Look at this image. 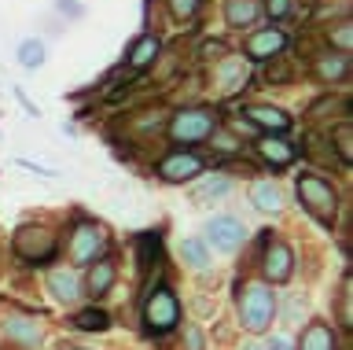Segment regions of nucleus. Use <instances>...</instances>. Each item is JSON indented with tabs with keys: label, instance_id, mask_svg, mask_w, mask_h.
I'll return each mask as SVG.
<instances>
[{
	"label": "nucleus",
	"instance_id": "nucleus-1",
	"mask_svg": "<svg viewBox=\"0 0 353 350\" xmlns=\"http://www.w3.org/2000/svg\"><path fill=\"white\" fill-rule=\"evenodd\" d=\"M298 200H302V206L324 229L335 225V217H339V192L331 188V181L316 177V173H298Z\"/></svg>",
	"mask_w": 353,
	"mask_h": 350
},
{
	"label": "nucleus",
	"instance_id": "nucleus-2",
	"mask_svg": "<svg viewBox=\"0 0 353 350\" xmlns=\"http://www.w3.org/2000/svg\"><path fill=\"white\" fill-rule=\"evenodd\" d=\"M239 317L250 332H265L276 317V291L269 284H247L239 291Z\"/></svg>",
	"mask_w": 353,
	"mask_h": 350
},
{
	"label": "nucleus",
	"instance_id": "nucleus-3",
	"mask_svg": "<svg viewBox=\"0 0 353 350\" xmlns=\"http://www.w3.org/2000/svg\"><path fill=\"white\" fill-rule=\"evenodd\" d=\"M176 321H181V302H176V295L170 288H154L148 295V302H143V328H148L151 336H165L176 328Z\"/></svg>",
	"mask_w": 353,
	"mask_h": 350
},
{
	"label": "nucleus",
	"instance_id": "nucleus-4",
	"mask_svg": "<svg viewBox=\"0 0 353 350\" xmlns=\"http://www.w3.org/2000/svg\"><path fill=\"white\" fill-rule=\"evenodd\" d=\"M217 129V115L206 111V107H192V111H176L170 122V137L176 144H203V140L214 137Z\"/></svg>",
	"mask_w": 353,
	"mask_h": 350
},
{
	"label": "nucleus",
	"instance_id": "nucleus-5",
	"mask_svg": "<svg viewBox=\"0 0 353 350\" xmlns=\"http://www.w3.org/2000/svg\"><path fill=\"white\" fill-rule=\"evenodd\" d=\"M15 255L22 258V262H33V266H44V262H52L55 258V251H59V244H55V236L48 233V229H33V225H26V229H19L15 233Z\"/></svg>",
	"mask_w": 353,
	"mask_h": 350
},
{
	"label": "nucleus",
	"instance_id": "nucleus-6",
	"mask_svg": "<svg viewBox=\"0 0 353 350\" xmlns=\"http://www.w3.org/2000/svg\"><path fill=\"white\" fill-rule=\"evenodd\" d=\"M107 251V229L96 222H81L70 236V258L74 266H92L96 258H103Z\"/></svg>",
	"mask_w": 353,
	"mask_h": 350
},
{
	"label": "nucleus",
	"instance_id": "nucleus-7",
	"mask_svg": "<svg viewBox=\"0 0 353 350\" xmlns=\"http://www.w3.org/2000/svg\"><path fill=\"white\" fill-rule=\"evenodd\" d=\"M206 244L221 251V255H232V251H239L243 247V240H247V229H243L239 217H228V214H221V217H210L206 222Z\"/></svg>",
	"mask_w": 353,
	"mask_h": 350
},
{
	"label": "nucleus",
	"instance_id": "nucleus-8",
	"mask_svg": "<svg viewBox=\"0 0 353 350\" xmlns=\"http://www.w3.org/2000/svg\"><path fill=\"white\" fill-rule=\"evenodd\" d=\"M283 48H287V37H283V30H276V26H265V30L247 37V59H254V63L276 59Z\"/></svg>",
	"mask_w": 353,
	"mask_h": 350
},
{
	"label": "nucleus",
	"instance_id": "nucleus-9",
	"mask_svg": "<svg viewBox=\"0 0 353 350\" xmlns=\"http://www.w3.org/2000/svg\"><path fill=\"white\" fill-rule=\"evenodd\" d=\"M199 173H203V159H199L195 151H176V155L162 159V166H159V177L170 181V184L192 181V177H199Z\"/></svg>",
	"mask_w": 353,
	"mask_h": 350
},
{
	"label": "nucleus",
	"instance_id": "nucleus-10",
	"mask_svg": "<svg viewBox=\"0 0 353 350\" xmlns=\"http://www.w3.org/2000/svg\"><path fill=\"white\" fill-rule=\"evenodd\" d=\"M294 273V255H291V247L280 244V240H265V277H269L272 284H283L287 277Z\"/></svg>",
	"mask_w": 353,
	"mask_h": 350
},
{
	"label": "nucleus",
	"instance_id": "nucleus-11",
	"mask_svg": "<svg viewBox=\"0 0 353 350\" xmlns=\"http://www.w3.org/2000/svg\"><path fill=\"white\" fill-rule=\"evenodd\" d=\"M247 118H250V126H258L265 129V133H287L291 129V115H283L280 107H265V104H254L247 107Z\"/></svg>",
	"mask_w": 353,
	"mask_h": 350
},
{
	"label": "nucleus",
	"instance_id": "nucleus-12",
	"mask_svg": "<svg viewBox=\"0 0 353 350\" xmlns=\"http://www.w3.org/2000/svg\"><path fill=\"white\" fill-rule=\"evenodd\" d=\"M114 277H118V269H114V262L110 258H96L92 266H88V295L92 299H99V295H107L110 288H114Z\"/></svg>",
	"mask_w": 353,
	"mask_h": 350
},
{
	"label": "nucleus",
	"instance_id": "nucleus-13",
	"mask_svg": "<svg viewBox=\"0 0 353 350\" xmlns=\"http://www.w3.org/2000/svg\"><path fill=\"white\" fill-rule=\"evenodd\" d=\"M48 288L59 302H74L81 295V280H77L74 269H52L48 273Z\"/></svg>",
	"mask_w": 353,
	"mask_h": 350
},
{
	"label": "nucleus",
	"instance_id": "nucleus-14",
	"mask_svg": "<svg viewBox=\"0 0 353 350\" xmlns=\"http://www.w3.org/2000/svg\"><path fill=\"white\" fill-rule=\"evenodd\" d=\"M258 155H261L265 162H272V166H291V162H294V148L287 144V140H280V137H269V133H265V137L258 140Z\"/></svg>",
	"mask_w": 353,
	"mask_h": 350
},
{
	"label": "nucleus",
	"instance_id": "nucleus-15",
	"mask_svg": "<svg viewBox=\"0 0 353 350\" xmlns=\"http://www.w3.org/2000/svg\"><path fill=\"white\" fill-rule=\"evenodd\" d=\"M298 350H339L335 343V332H331V324L324 321H313L302 332V343H298Z\"/></svg>",
	"mask_w": 353,
	"mask_h": 350
},
{
	"label": "nucleus",
	"instance_id": "nucleus-16",
	"mask_svg": "<svg viewBox=\"0 0 353 350\" xmlns=\"http://www.w3.org/2000/svg\"><path fill=\"white\" fill-rule=\"evenodd\" d=\"M4 332H8V339H19V343H26V347L41 343V324L30 321V317H8Z\"/></svg>",
	"mask_w": 353,
	"mask_h": 350
},
{
	"label": "nucleus",
	"instance_id": "nucleus-17",
	"mask_svg": "<svg viewBox=\"0 0 353 350\" xmlns=\"http://www.w3.org/2000/svg\"><path fill=\"white\" fill-rule=\"evenodd\" d=\"M250 203L258 206V211H265V214H276L283 206V195H280V188H276L272 181H258L250 188Z\"/></svg>",
	"mask_w": 353,
	"mask_h": 350
},
{
	"label": "nucleus",
	"instance_id": "nucleus-18",
	"mask_svg": "<svg viewBox=\"0 0 353 350\" xmlns=\"http://www.w3.org/2000/svg\"><path fill=\"white\" fill-rule=\"evenodd\" d=\"M154 56H159V37L143 34V37H137V45L129 48V67L143 70V67H151V63H154Z\"/></svg>",
	"mask_w": 353,
	"mask_h": 350
},
{
	"label": "nucleus",
	"instance_id": "nucleus-19",
	"mask_svg": "<svg viewBox=\"0 0 353 350\" xmlns=\"http://www.w3.org/2000/svg\"><path fill=\"white\" fill-rule=\"evenodd\" d=\"M225 15H228V26H254L258 23V4L254 0H228Z\"/></svg>",
	"mask_w": 353,
	"mask_h": 350
},
{
	"label": "nucleus",
	"instance_id": "nucleus-20",
	"mask_svg": "<svg viewBox=\"0 0 353 350\" xmlns=\"http://www.w3.org/2000/svg\"><path fill=\"white\" fill-rule=\"evenodd\" d=\"M74 328H81V332H107L110 317H107V310H99V306H88V310H77Z\"/></svg>",
	"mask_w": 353,
	"mask_h": 350
},
{
	"label": "nucleus",
	"instance_id": "nucleus-21",
	"mask_svg": "<svg viewBox=\"0 0 353 350\" xmlns=\"http://www.w3.org/2000/svg\"><path fill=\"white\" fill-rule=\"evenodd\" d=\"M316 74L324 81H342L350 74V59L346 56H324V59H316Z\"/></svg>",
	"mask_w": 353,
	"mask_h": 350
},
{
	"label": "nucleus",
	"instance_id": "nucleus-22",
	"mask_svg": "<svg viewBox=\"0 0 353 350\" xmlns=\"http://www.w3.org/2000/svg\"><path fill=\"white\" fill-rule=\"evenodd\" d=\"M228 192H232V181H228V177H206V181L192 192V200H195V203H206V200H221V195H228Z\"/></svg>",
	"mask_w": 353,
	"mask_h": 350
},
{
	"label": "nucleus",
	"instance_id": "nucleus-23",
	"mask_svg": "<svg viewBox=\"0 0 353 350\" xmlns=\"http://www.w3.org/2000/svg\"><path fill=\"white\" fill-rule=\"evenodd\" d=\"M19 63H22L26 70L44 67V41H37V37L22 41V45H19Z\"/></svg>",
	"mask_w": 353,
	"mask_h": 350
},
{
	"label": "nucleus",
	"instance_id": "nucleus-24",
	"mask_svg": "<svg viewBox=\"0 0 353 350\" xmlns=\"http://www.w3.org/2000/svg\"><path fill=\"white\" fill-rule=\"evenodd\" d=\"M181 258L192 269H206L210 266V251H206L203 240H184V244H181Z\"/></svg>",
	"mask_w": 353,
	"mask_h": 350
},
{
	"label": "nucleus",
	"instance_id": "nucleus-25",
	"mask_svg": "<svg viewBox=\"0 0 353 350\" xmlns=\"http://www.w3.org/2000/svg\"><path fill=\"white\" fill-rule=\"evenodd\" d=\"M335 151H339L342 166H350V162H353V126L350 122H342L335 129Z\"/></svg>",
	"mask_w": 353,
	"mask_h": 350
},
{
	"label": "nucleus",
	"instance_id": "nucleus-26",
	"mask_svg": "<svg viewBox=\"0 0 353 350\" xmlns=\"http://www.w3.org/2000/svg\"><path fill=\"white\" fill-rule=\"evenodd\" d=\"M151 251L159 255V233H143V236H140V266H143V269L151 266Z\"/></svg>",
	"mask_w": 353,
	"mask_h": 350
},
{
	"label": "nucleus",
	"instance_id": "nucleus-27",
	"mask_svg": "<svg viewBox=\"0 0 353 350\" xmlns=\"http://www.w3.org/2000/svg\"><path fill=\"white\" fill-rule=\"evenodd\" d=\"M221 78L228 81L225 89H239V85H243V78H247V74H243V67H239V63H225V67H221Z\"/></svg>",
	"mask_w": 353,
	"mask_h": 350
},
{
	"label": "nucleus",
	"instance_id": "nucleus-28",
	"mask_svg": "<svg viewBox=\"0 0 353 350\" xmlns=\"http://www.w3.org/2000/svg\"><path fill=\"white\" fill-rule=\"evenodd\" d=\"M170 4H173V15H176V19H188V15L195 12L199 0H170Z\"/></svg>",
	"mask_w": 353,
	"mask_h": 350
},
{
	"label": "nucleus",
	"instance_id": "nucleus-29",
	"mask_svg": "<svg viewBox=\"0 0 353 350\" xmlns=\"http://www.w3.org/2000/svg\"><path fill=\"white\" fill-rule=\"evenodd\" d=\"M19 166H22V170H30V173H37V177H59L55 170H48V166H37V162H30V159H19Z\"/></svg>",
	"mask_w": 353,
	"mask_h": 350
},
{
	"label": "nucleus",
	"instance_id": "nucleus-30",
	"mask_svg": "<svg viewBox=\"0 0 353 350\" xmlns=\"http://www.w3.org/2000/svg\"><path fill=\"white\" fill-rule=\"evenodd\" d=\"M184 339H188V350H203V332H199L195 324L184 328Z\"/></svg>",
	"mask_w": 353,
	"mask_h": 350
},
{
	"label": "nucleus",
	"instance_id": "nucleus-31",
	"mask_svg": "<svg viewBox=\"0 0 353 350\" xmlns=\"http://www.w3.org/2000/svg\"><path fill=\"white\" fill-rule=\"evenodd\" d=\"M55 8H59V12H66L70 19H81V12H85V8L77 4V0H55Z\"/></svg>",
	"mask_w": 353,
	"mask_h": 350
},
{
	"label": "nucleus",
	"instance_id": "nucleus-32",
	"mask_svg": "<svg viewBox=\"0 0 353 350\" xmlns=\"http://www.w3.org/2000/svg\"><path fill=\"white\" fill-rule=\"evenodd\" d=\"M265 8H269V15H272V19H283L287 12H291V0H269Z\"/></svg>",
	"mask_w": 353,
	"mask_h": 350
},
{
	"label": "nucleus",
	"instance_id": "nucleus-33",
	"mask_svg": "<svg viewBox=\"0 0 353 350\" xmlns=\"http://www.w3.org/2000/svg\"><path fill=\"white\" fill-rule=\"evenodd\" d=\"M350 23H342L339 30H335V41H339V48H342V56H346V52H350Z\"/></svg>",
	"mask_w": 353,
	"mask_h": 350
},
{
	"label": "nucleus",
	"instance_id": "nucleus-34",
	"mask_svg": "<svg viewBox=\"0 0 353 350\" xmlns=\"http://www.w3.org/2000/svg\"><path fill=\"white\" fill-rule=\"evenodd\" d=\"M265 350H294L291 343H287V339L283 336H276V339H269V347H265Z\"/></svg>",
	"mask_w": 353,
	"mask_h": 350
},
{
	"label": "nucleus",
	"instance_id": "nucleus-35",
	"mask_svg": "<svg viewBox=\"0 0 353 350\" xmlns=\"http://www.w3.org/2000/svg\"><path fill=\"white\" fill-rule=\"evenodd\" d=\"M15 96H19V104H22V107H26V111H30V115H37V107H33V104H30V96H26V93H22V89H15Z\"/></svg>",
	"mask_w": 353,
	"mask_h": 350
},
{
	"label": "nucleus",
	"instance_id": "nucleus-36",
	"mask_svg": "<svg viewBox=\"0 0 353 350\" xmlns=\"http://www.w3.org/2000/svg\"><path fill=\"white\" fill-rule=\"evenodd\" d=\"M55 350H85V347H77V343H59Z\"/></svg>",
	"mask_w": 353,
	"mask_h": 350
},
{
	"label": "nucleus",
	"instance_id": "nucleus-37",
	"mask_svg": "<svg viewBox=\"0 0 353 350\" xmlns=\"http://www.w3.org/2000/svg\"><path fill=\"white\" fill-rule=\"evenodd\" d=\"M243 350H265V347H258V343H250V347H243Z\"/></svg>",
	"mask_w": 353,
	"mask_h": 350
}]
</instances>
